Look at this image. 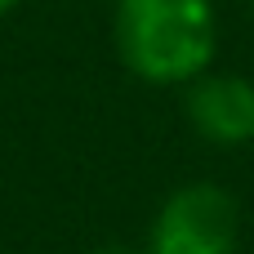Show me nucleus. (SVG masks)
<instances>
[{"label": "nucleus", "mask_w": 254, "mask_h": 254, "mask_svg": "<svg viewBox=\"0 0 254 254\" xmlns=\"http://www.w3.org/2000/svg\"><path fill=\"white\" fill-rule=\"evenodd\" d=\"M112 40L143 85L188 89L219 58V9L214 0H116Z\"/></svg>", "instance_id": "1"}, {"label": "nucleus", "mask_w": 254, "mask_h": 254, "mask_svg": "<svg viewBox=\"0 0 254 254\" xmlns=\"http://www.w3.org/2000/svg\"><path fill=\"white\" fill-rule=\"evenodd\" d=\"M241 241V205L219 183H183L174 188L143 237V254H237Z\"/></svg>", "instance_id": "2"}, {"label": "nucleus", "mask_w": 254, "mask_h": 254, "mask_svg": "<svg viewBox=\"0 0 254 254\" xmlns=\"http://www.w3.org/2000/svg\"><path fill=\"white\" fill-rule=\"evenodd\" d=\"M188 125L201 143L237 152L254 143V80L237 71H205L188 85Z\"/></svg>", "instance_id": "3"}, {"label": "nucleus", "mask_w": 254, "mask_h": 254, "mask_svg": "<svg viewBox=\"0 0 254 254\" xmlns=\"http://www.w3.org/2000/svg\"><path fill=\"white\" fill-rule=\"evenodd\" d=\"M89 254H143V246H129V241H103V246H94Z\"/></svg>", "instance_id": "4"}, {"label": "nucleus", "mask_w": 254, "mask_h": 254, "mask_svg": "<svg viewBox=\"0 0 254 254\" xmlns=\"http://www.w3.org/2000/svg\"><path fill=\"white\" fill-rule=\"evenodd\" d=\"M18 4H22V0H0V18H9V13H13Z\"/></svg>", "instance_id": "5"}, {"label": "nucleus", "mask_w": 254, "mask_h": 254, "mask_svg": "<svg viewBox=\"0 0 254 254\" xmlns=\"http://www.w3.org/2000/svg\"><path fill=\"white\" fill-rule=\"evenodd\" d=\"M250 13H254V0H250Z\"/></svg>", "instance_id": "6"}]
</instances>
